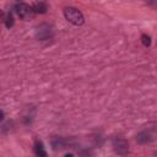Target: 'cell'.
Instances as JSON below:
<instances>
[{
  "mask_svg": "<svg viewBox=\"0 0 157 157\" xmlns=\"http://www.w3.org/2000/svg\"><path fill=\"white\" fill-rule=\"evenodd\" d=\"M64 16L69 22H71L75 26H81L85 22L82 12L78 9L72 7V6H67L64 9Z\"/></svg>",
  "mask_w": 157,
  "mask_h": 157,
  "instance_id": "1",
  "label": "cell"
},
{
  "mask_svg": "<svg viewBox=\"0 0 157 157\" xmlns=\"http://www.w3.org/2000/svg\"><path fill=\"white\" fill-rule=\"evenodd\" d=\"M13 10H15V12L17 13V16L20 18L26 20V21L27 20H31L33 17V13H34L32 6H29L26 2H17V4H15Z\"/></svg>",
  "mask_w": 157,
  "mask_h": 157,
  "instance_id": "2",
  "label": "cell"
},
{
  "mask_svg": "<svg viewBox=\"0 0 157 157\" xmlns=\"http://www.w3.org/2000/svg\"><path fill=\"white\" fill-rule=\"evenodd\" d=\"M112 146L118 155H126L129 151V144L124 137H114L112 141Z\"/></svg>",
  "mask_w": 157,
  "mask_h": 157,
  "instance_id": "3",
  "label": "cell"
},
{
  "mask_svg": "<svg viewBox=\"0 0 157 157\" xmlns=\"http://www.w3.org/2000/svg\"><path fill=\"white\" fill-rule=\"evenodd\" d=\"M53 34V29L48 23H40L36 28V38L39 40H45L49 39Z\"/></svg>",
  "mask_w": 157,
  "mask_h": 157,
  "instance_id": "4",
  "label": "cell"
},
{
  "mask_svg": "<svg viewBox=\"0 0 157 157\" xmlns=\"http://www.w3.org/2000/svg\"><path fill=\"white\" fill-rule=\"evenodd\" d=\"M152 140H153V137H152V135H151L148 131H141V132H139L137 136H136V141H137V144H140V145L150 144Z\"/></svg>",
  "mask_w": 157,
  "mask_h": 157,
  "instance_id": "5",
  "label": "cell"
},
{
  "mask_svg": "<svg viewBox=\"0 0 157 157\" xmlns=\"http://www.w3.org/2000/svg\"><path fill=\"white\" fill-rule=\"evenodd\" d=\"M33 151L37 157H47V151L44 148V145L40 140H36L33 145Z\"/></svg>",
  "mask_w": 157,
  "mask_h": 157,
  "instance_id": "6",
  "label": "cell"
},
{
  "mask_svg": "<svg viewBox=\"0 0 157 157\" xmlns=\"http://www.w3.org/2000/svg\"><path fill=\"white\" fill-rule=\"evenodd\" d=\"M32 9H33L34 13H44V12H47L48 6H47L45 2L37 1V2H33V4H32Z\"/></svg>",
  "mask_w": 157,
  "mask_h": 157,
  "instance_id": "7",
  "label": "cell"
},
{
  "mask_svg": "<svg viewBox=\"0 0 157 157\" xmlns=\"http://www.w3.org/2000/svg\"><path fill=\"white\" fill-rule=\"evenodd\" d=\"M65 146V140L61 136H54L52 139V147L54 150H61Z\"/></svg>",
  "mask_w": 157,
  "mask_h": 157,
  "instance_id": "8",
  "label": "cell"
},
{
  "mask_svg": "<svg viewBox=\"0 0 157 157\" xmlns=\"http://www.w3.org/2000/svg\"><path fill=\"white\" fill-rule=\"evenodd\" d=\"M4 22H5V25H6L7 28L12 27V25H13V16H12L11 12H7V15L4 17Z\"/></svg>",
  "mask_w": 157,
  "mask_h": 157,
  "instance_id": "9",
  "label": "cell"
},
{
  "mask_svg": "<svg viewBox=\"0 0 157 157\" xmlns=\"http://www.w3.org/2000/svg\"><path fill=\"white\" fill-rule=\"evenodd\" d=\"M141 43L144 44V47H150L151 45V37L147 34H142L141 36Z\"/></svg>",
  "mask_w": 157,
  "mask_h": 157,
  "instance_id": "10",
  "label": "cell"
},
{
  "mask_svg": "<svg viewBox=\"0 0 157 157\" xmlns=\"http://www.w3.org/2000/svg\"><path fill=\"white\" fill-rule=\"evenodd\" d=\"M80 156H81V157H91V156H92V152H91L88 148L81 150V151H80Z\"/></svg>",
  "mask_w": 157,
  "mask_h": 157,
  "instance_id": "11",
  "label": "cell"
},
{
  "mask_svg": "<svg viewBox=\"0 0 157 157\" xmlns=\"http://www.w3.org/2000/svg\"><path fill=\"white\" fill-rule=\"evenodd\" d=\"M64 157H75V156H74L72 153H66V155H65Z\"/></svg>",
  "mask_w": 157,
  "mask_h": 157,
  "instance_id": "12",
  "label": "cell"
},
{
  "mask_svg": "<svg viewBox=\"0 0 157 157\" xmlns=\"http://www.w3.org/2000/svg\"><path fill=\"white\" fill-rule=\"evenodd\" d=\"M156 157H157V153H156Z\"/></svg>",
  "mask_w": 157,
  "mask_h": 157,
  "instance_id": "13",
  "label": "cell"
}]
</instances>
